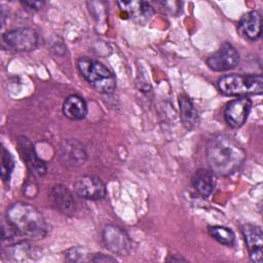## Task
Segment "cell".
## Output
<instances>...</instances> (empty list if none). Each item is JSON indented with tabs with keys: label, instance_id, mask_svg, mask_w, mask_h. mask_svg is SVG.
Here are the masks:
<instances>
[{
	"label": "cell",
	"instance_id": "obj_18",
	"mask_svg": "<svg viewBox=\"0 0 263 263\" xmlns=\"http://www.w3.org/2000/svg\"><path fill=\"white\" fill-rule=\"evenodd\" d=\"M179 109H180V119L185 128L191 129L198 122L197 110L191 101V99L186 95H181L179 97Z\"/></svg>",
	"mask_w": 263,
	"mask_h": 263
},
{
	"label": "cell",
	"instance_id": "obj_24",
	"mask_svg": "<svg viewBox=\"0 0 263 263\" xmlns=\"http://www.w3.org/2000/svg\"><path fill=\"white\" fill-rule=\"evenodd\" d=\"M25 7L31 10H39L43 7L44 1H33V0H25L21 2Z\"/></svg>",
	"mask_w": 263,
	"mask_h": 263
},
{
	"label": "cell",
	"instance_id": "obj_16",
	"mask_svg": "<svg viewBox=\"0 0 263 263\" xmlns=\"http://www.w3.org/2000/svg\"><path fill=\"white\" fill-rule=\"evenodd\" d=\"M192 184L202 197L208 198L216 187L215 174L211 170L198 168L192 177Z\"/></svg>",
	"mask_w": 263,
	"mask_h": 263
},
{
	"label": "cell",
	"instance_id": "obj_3",
	"mask_svg": "<svg viewBox=\"0 0 263 263\" xmlns=\"http://www.w3.org/2000/svg\"><path fill=\"white\" fill-rule=\"evenodd\" d=\"M77 68L86 82L98 92L108 95L115 90V76L101 62L88 57H81L77 61Z\"/></svg>",
	"mask_w": 263,
	"mask_h": 263
},
{
	"label": "cell",
	"instance_id": "obj_19",
	"mask_svg": "<svg viewBox=\"0 0 263 263\" xmlns=\"http://www.w3.org/2000/svg\"><path fill=\"white\" fill-rule=\"evenodd\" d=\"M209 235L219 243L232 248L235 243L234 232L225 226H210L208 228Z\"/></svg>",
	"mask_w": 263,
	"mask_h": 263
},
{
	"label": "cell",
	"instance_id": "obj_8",
	"mask_svg": "<svg viewBox=\"0 0 263 263\" xmlns=\"http://www.w3.org/2000/svg\"><path fill=\"white\" fill-rule=\"evenodd\" d=\"M16 146L30 173L35 177H43L47 172L46 163L38 157L33 143L27 137L18 136Z\"/></svg>",
	"mask_w": 263,
	"mask_h": 263
},
{
	"label": "cell",
	"instance_id": "obj_9",
	"mask_svg": "<svg viewBox=\"0 0 263 263\" xmlns=\"http://www.w3.org/2000/svg\"><path fill=\"white\" fill-rule=\"evenodd\" d=\"M50 205L66 216H72L76 212L77 202L73 192L62 184L54 185L48 192Z\"/></svg>",
	"mask_w": 263,
	"mask_h": 263
},
{
	"label": "cell",
	"instance_id": "obj_25",
	"mask_svg": "<svg viewBox=\"0 0 263 263\" xmlns=\"http://www.w3.org/2000/svg\"><path fill=\"white\" fill-rule=\"evenodd\" d=\"M117 259L115 257H112L111 255H105V254H95L92 256L91 262H116Z\"/></svg>",
	"mask_w": 263,
	"mask_h": 263
},
{
	"label": "cell",
	"instance_id": "obj_4",
	"mask_svg": "<svg viewBox=\"0 0 263 263\" xmlns=\"http://www.w3.org/2000/svg\"><path fill=\"white\" fill-rule=\"evenodd\" d=\"M217 84L219 90L228 97L260 95L263 90V78L255 74L225 75L219 78Z\"/></svg>",
	"mask_w": 263,
	"mask_h": 263
},
{
	"label": "cell",
	"instance_id": "obj_5",
	"mask_svg": "<svg viewBox=\"0 0 263 263\" xmlns=\"http://www.w3.org/2000/svg\"><path fill=\"white\" fill-rule=\"evenodd\" d=\"M2 44L14 52H29L38 46L39 34L30 27L11 29L2 34Z\"/></svg>",
	"mask_w": 263,
	"mask_h": 263
},
{
	"label": "cell",
	"instance_id": "obj_23",
	"mask_svg": "<svg viewBox=\"0 0 263 263\" xmlns=\"http://www.w3.org/2000/svg\"><path fill=\"white\" fill-rule=\"evenodd\" d=\"M18 235L15 228L11 225V223L6 219V221L2 222V240L11 239Z\"/></svg>",
	"mask_w": 263,
	"mask_h": 263
},
{
	"label": "cell",
	"instance_id": "obj_21",
	"mask_svg": "<svg viewBox=\"0 0 263 263\" xmlns=\"http://www.w3.org/2000/svg\"><path fill=\"white\" fill-rule=\"evenodd\" d=\"M5 254L8 255V259L11 260H25L31 253L30 246L27 242H17L7 246Z\"/></svg>",
	"mask_w": 263,
	"mask_h": 263
},
{
	"label": "cell",
	"instance_id": "obj_13",
	"mask_svg": "<svg viewBox=\"0 0 263 263\" xmlns=\"http://www.w3.org/2000/svg\"><path fill=\"white\" fill-rule=\"evenodd\" d=\"M87 153L84 146L77 140H66L59 149V158L66 166H79L86 160Z\"/></svg>",
	"mask_w": 263,
	"mask_h": 263
},
{
	"label": "cell",
	"instance_id": "obj_6",
	"mask_svg": "<svg viewBox=\"0 0 263 263\" xmlns=\"http://www.w3.org/2000/svg\"><path fill=\"white\" fill-rule=\"evenodd\" d=\"M239 62V53L236 48L228 43H223L219 49L213 54L209 55L205 60L210 69L216 72L229 71L237 66Z\"/></svg>",
	"mask_w": 263,
	"mask_h": 263
},
{
	"label": "cell",
	"instance_id": "obj_1",
	"mask_svg": "<svg viewBox=\"0 0 263 263\" xmlns=\"http://www.w3.org/2000/svg\"><path fill=\"white\" fill-rule=\"evenodd\" d=\"M205 154L211 171L221 177L235 173L246 159L245 149L233 138L223 134L210 139Z\"/></svg>",
	"mask_w": 263,
	"mask_h": 263
},
{
	"label": "cell",
	"instance_id": "obj_12",
	"mask_svg": "<svg viewBox=\"0 0 263 263\" xmlns=\"http://www.w3.org/2000/svg\"><path fill=\"white\" fill-rule=\"evenodd\" d=\"M241 232L246 241L251 260L255 263H262L263 261V233L258 225L245 224L241 227Z\"/></svg>",
	"mask_w": 263,
	"mask_h": 263
},
{
	"label": "cell",
	"instance_id": "obj_14",
	"mask_svg": "<svg viewBox=\"0 0 263 263\" xmlns=\"http://www.w3.org/2000/svg\"><path fill=\"white\" fill-rule=\"evenodd\" d=\"M238 33L250 41H256L261 37L262 17L258 10H252L243 14L237 25Z\"/></svg>",
	"mask_w": 263,
	"mask_h": 263
},
{
	"label": "cell",
	"instance_id": "obj_10",
	"mask_svg": "<svg viewBox=\"0 0 263 263\" xmlns=\"http://www.w3.org/2000/svg\"><path fill=\"white\" fill-rule=\"evenodd\" d=\"M75 193L88 200H101L106 196V186L96 176H82L74 183Z\"/></svg>",
	"mask_w": 263,
	"mask_h": 263
},
{
	"label": "cell",
	"instance_id": "obj_15",
	"mask_svg": "<svg viewBox=\"0 0 263 263\" xmlns=\"http://www.w3.org/2000/svg\"><path fill=\"white\" fill-rule=\"evenodd\" d=\"M121 9L127 11L128 16L139 24L144 26L147 24L154 14V9L149 2L146 1H122L117 2Z\"/></svg>",
	"mask_w": 263,
	"mask_h": 263
},
{
	"label": "cell",
	"instance_id": "obj_2",
	"mask_svg": "<svg viewBox=\"0 0 263 263\" xmlns=\"http://www.w3.org/2000/svg\"><path fill=\"white\" fill-rule=\"evenodd\" d=\"M6 219L15 228L18 235L30 239H42L48 233V225L41 212L34 205L17 201L6 211Z\"/></svg>",
	"mask_w": 263,
	"mask_h": 263
},
{
	"label": "cell",
	"instance_id": "obj_22",
	"mask_svg": "<svg viewBox=\"0 0 263 263\" xmlns=\"http://www.w3.org/2000/svg\"><path fill=\"white\" fill-rule=\"evenodd\" d=\"M14 167V160L11 153L6 150L4 147L2 148V156H1V178L3 182H8Z\"/></svg>",
	"mask_w": 263,
	"mask_h": 263
},
{
	"label": "cell",
	"instance_id": "obj_20",
	"mask_svg": "<svg viewBox=\"0 0 263 263\" xmlns=\"http://www.w3.org/2000/svg\"><path fill=\"white\" fill-rule=\"evenodd\" d=\"M92 256L84 247H72L65 252V259L68 262H88L91 261Z\"/></svg>",
	"mask_w": 263,
	"mask_h": 263
},
{
	"label": "cell",
	"instance_id": "obj_26",
	"mask_svg": "<svg viewBox=\"0 0 263 263\" xmlns=\"http://www.w3.org/2000/svg\"><path fill=\"white\" fill-rule=\"evenodd\" d=\"M165 261L167 262H181V261H187L185 258H183L182 256L180 255H170Z\"/></svg>",
	"mask_w": 263,
	"mask_h": 263
},
{
	"label": "cell",
	"instance_id": "obj_7",
	"mask_svg": "<svg viewBox=\"0 0 263 263\" xmlns=\"http://www.w3.org/2000/svg\"><path fill=\"white\" fill-rule=\"evenodd\" d=\"M103 241L108 250L120 256H127L132 251V240L120 227L107 225L103 230Z\"/></svg>",
	"mask_w": 263,
	"mask_h": 263
},
{
	"label": "cell",
	"instance_id": "obj_17",
	"mask_svg": "<svg viewBox=\"0 0 263 263\" xmlns=\"http://www.w3.org/2000/svg\"><path fill=\"white\" fill-rule=\"evenodd\" d=\"M63 113L70 120H82L87 114L85 100L78 95H70L63 104Z\"/></svg>",
	"mask_w": 263,
	"mask_h": 263
},
{
	"label": "cell",
	"instance_id": "obj_11",
	"mask_svg": "<svg viewBox=\"0 0 263 263\" xmlns=\"http://www.w3.org/2000/svg\"><path fill=\"white\" fill-rule=\"evenodd\" d=\"M252 108V101L247 97H240L229 102L224 110V118L228 125L239 128L248 119Z\"/></svg>",
	"mask_w": 263,
	"mask_h": 263
}]
</instances>
